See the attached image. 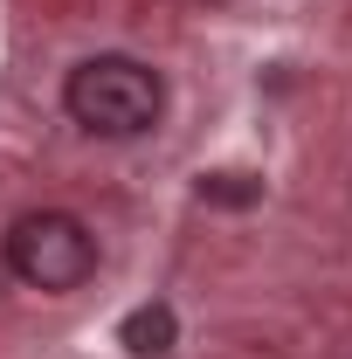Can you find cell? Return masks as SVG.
Wrapping results in <instances>:
<instances>
[{
    "label": "cell",
    "instance_id": "cell-4",
    "mask_svg": "<svg viewBox=\"0 0 352 359\" xmlns=\"http://www.w3.org/2000/svg\"><path fill=\"white\" fill-rule=\"evenodd\" d=\"M201 201L249 208V201H263V180H249V173H208V180H201Z\"/></svg>",
    "mask_w": 352,
    "mask_h": 359
},
{
    "label": "cell",
    "instance_id": "cell-2",
    "mask_svg": "<svg viewBox=\"0 0 352 359\" xmlns=\"http://www.w3.org/2000/svg\"><path fill=\"white\" fill-rule=\"evenodd\" d=\"M7 269H14L28 290L62 297V290H83V283H90L97 242H90V228L76 222V215L42 208V215H21V222L7 228Z\"/></svg>",
    "mask_w": 352,
    "mask_h": 359
},
{
    "label": "cell",
    "instance_id": "cell-1",
    "mask_svg": "<svg viewBox=\"0 0 352 359\" xmlns=\"http://www.w3.org/2000/svg\"><path fill=\"white\" fill-rule=\"evenodd\" d=\"M62 104H69V118L97 138H138L159 125V104H166V90L159 76L138 62V55H90L69 69V83H62Z\"/></svg>",
    "mask_w": 352,
    "mask_h": 359
},
{
    "label": "cell",
    "instance_id": "cell-3",
    "mask_svg": "<svg viewBox=\"0 0 352 359\" xmlns=\"http://www.w3.org/2000/svg\"><path fill=\"white\" fill-rule=\"evenodd\" d=\"M173 332H180V318L166 311V304H138V311L118 325V346L132 359H166L173 353Z\"/></svg>",
    "mask_w": 352,
    "mask_h": 359
}]
</instances>
